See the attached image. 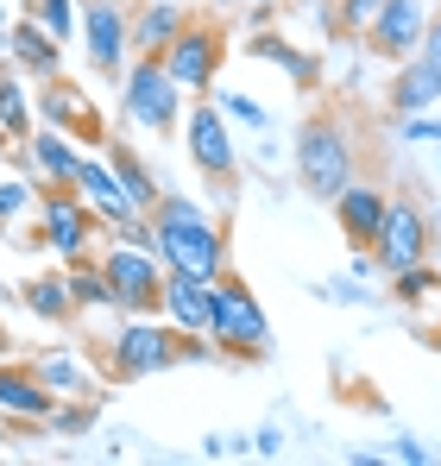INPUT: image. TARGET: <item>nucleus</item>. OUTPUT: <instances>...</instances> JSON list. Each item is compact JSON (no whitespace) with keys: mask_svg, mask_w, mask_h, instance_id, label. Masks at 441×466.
<instances>
[{"mask_svg":"<svg viewBox=\"0 0 441 466\" xmlns=\"http://www.w3.org/2000/svg\"><path fill=\"white\" fill-rule=\"evenodd\" d=\"M6 64L26 82H51V76H64V45L32 13H19V19H6Z\"/></svg>","mask_w":441,"mask_h":466,"instance_id":"obj_16","label":"nucleus"},{"mask_svg":"<svg viewBox=\"0 0 441 466\" xmlns=\"http://www.w3.org/2000/svg\"><path fill=\"white\" fill-rule=\"evenodd\" d=\"M19 303L38 315V321H51V328L76 321V303H70V284H64V271H32V278L19 284Z\"/></svg>","mask_w":441,"mask_h":466,"instance_id":"obj_25","label":"nucleus"},{"mask_svg":"<svg viewBox=\"0 0 441 466\" xmlns=\"http://www.w3.org/2000/svg\"><path fill=\"white\" fill-rule=\"evenodd\" d=\"M246 6H278V0H246Z\"/></svg>","mask_w":441,"mask_h":466,"instance_id":"obj_42","label":"nucleus"},{"mask_svg":"<svg viewBox=\"0 0 441 466\" xmlns=\"http://www.w3.org/2000/svg\"><path fill=\"white\" fill-rule=\"evenodd\" d=\"M32 215H38V183H32V177H6V183H0V233L13 239Z\"/></svg>","mask_w":441,"mask_h":466,"instance_id":"obj_29","label":"nucleus"},{"mask_svg":"<svg viewBox=\"0 0 441 466\" xmlns=\"http://www.w3.org/2000/svg\"><path fill=\"white\" fill-rule=\"evenodd\" d=\"M64 284H70L76 315L114 309V284H108V271H101V258H95V252H82V258H70V265H64Z\"/></svg>","mask_w":441,"mask_h":466,"instance_id":"obj_26","label":"nucleus"},{"mask_svg":"<svg viewBox=\"0 0 441 466\" xmlns=\"http://www.w3.org/2000/svg\"><path fill=\"white\" fill-rule=\"evenodd\" d=\"M385 202H391V189L385 183H366V177H354L347 189H334V228H341V239L354 246V252H372V239H378V228H385Z\"/></svg>","mask_w":441,"mask_h":466,"instance_id":"obj_14","label":"nucleus"},{"mask_svg":"<svg viewBox=\"0 0 441 466\" xmlns=\"http://www.w3.org/2000/svg\"><path fill=\"white\" fill-rule=\"evenodd\" d=\"M397 139H416V146H441V120H436V107H429V114H404V120H397Z\"/></svg>","mask_w":441,"mask_h":466,"instance_id":"obj_33","label":"nucleus"},{"mask_svg":"<svg viewBox=\"0 0 441 466\" xmlns=\"http://www.w3.org/2000/svg\"><path fill=\"white\" fill-rule=\"evenodd\" d=\"M95 416H101V390H95V397H57L51 416H45V429L64 435V441H82V435L95 429Z\"/></svg>","mask_w":441,"mask_h":466,"instance_id":"obj_28","label":"nucleus"},{"mask_svg":"<svg viewBox=\"0 0 441 466\" xmlns=\"http://www.w3.org/2000/svg\"><path fill=\"white\" fill-rule=\"evenodd\" d=\"M38 120H45V127H57V133H70L82 152L108 146V120H101V107H95L70 76L38 82Z\"/></svg>","mask_w":441,"mask_h":466,"instance_id":"obj_13","label":"nucleus"},{"mask_svg":"<svg viewBox=\"0 0 441 466\" xmlns=\"http://www.w3.org/2000/svg\"><path fill=\"white\" fill-rule=\"evenodd\" d=\"M127 13H133V51H146V57H158V51L196 19L190 0H133Z\"/></svg>","mask_w":441,"mask_h":466,"instance_id":"obj_21","label":"nucleus"},{"mask_svg":"<svg viewBox=\"0 0 441 466\" xmlns=\"http://www.w3.org/2000/svg\"><path fill=\"white\" fill-rule=\"evenodd\" d=\"M436 170H441V146H436Z\"/></svg>","mask_w":441,"mask_h":466,"instance_id":"obj_45","label":"nucleus"},{"mask_svg":"<svg viewBox=\"0 0 441 466\" xmlns=\"http://www.w3.org/2000/svg\"><path fill=\"white\" fill-rule=\"evenodd\" d=\"M436 271H441V246H436Z\"/></svg>","mask_w":441,"mask_h":466,"instance_id":"obj_44","label":"nucleus"},{"mask_svg":"<svg viewBox=\"0 0 441 466\" xmlns=\"http://www.w3.org/2000/svg\"><path fill=\"white\" fill-rule=\"evenodd\" d=\"M177 133H183V152L196 164V177L215 189L220 215H233V208H240V146H233V120L220 114L209 95H196Z\"/></svg>","mask_w":441,"mask_h":466,"instance_id":"obj_5","label":"nucleus"},{"mask_svg":"<svg viewBox=\"0 0 441 466\" xmlns=\"http://www.w3.org/2000/svg\"><path fill=\"white\" fill-rule=\"evenodd\" d=\"M146 215H151V252L164 258V271H196V278H220L227 271V228L196 196L164 189Z\"/></svg>","mask_w":441,"mask_h":466,"instance_id":"obj_1","label":"nucleus"},{"mask_svg":"<svg viewBox=\"0 0 441 466\" xmlns=\"http://www.w3.org/2000/svg\"><path fill=\"white\" fill-rule=\"evenodd\" d=\"M6 441H13V429H6V422H0V448H6Z\"/></svg>","mask_w":441,"mask_h":466,"instance_id":"obj_39","label":"nucleus"},{"mask_svg":"<svg viewBox=\"0 0 441 466\" xmlns=\"http://www.w3.org/2000/svg\"><path fill=\"white\" fill-rule=\"evenodd\" d=\"M76 6H82V0H76Z\"/></svg>","mask_w":441,"mask_h":466,"instance_id":"obj_48","label":"nucleus"},{"mask_svg":"<svg viewBox=\"0 0 441 466\" xmlns=\"http://www.w3.org/2000/svg\"><path fill=\"white\" fill-rule=\"evenodd\" d=\"M0 64H6V32H0Z\"/></svg>","mask_w":441,"mask_h":466,"instance_id":"obj_41","label":"nucleus"},{"mask_svg":"<svg viewBox=\"0 0 441 466\" xmlns=\"http://www.w3.org/2000/svg\"><path fill=\"white\" fill-rule=\"evenodd\" d=\"M416 57H429V64L441 70V6L429 13V32H423V45H416Z\"/></svg>","mask_w":441,"mask_h":466,"instance_id":"obj_36","label":"nucleus"},{"mask_svg":"<svg viewBox=\"0 0 441 466\" xmlns=\"http://www.w3.org/2000/svg\"><path fill=\"white\" fill-rule=\"evenodd\" d=\"M26 366L38 372V385L51 390V397H95V379H88V360H82L76 347H38V353H32Z\"/></svg>","mask_w":441,"mask_h":466,"instance_id":"obj_23","label":"nucleus"},{"mask_svg":"<svg viewBox=\"0 0 441 466\" xmlns=\"http://www.w3.org/2000/svg\"><path fill=\"white\" fill-rule=\"evenodd\" d=\"M423 258H436V221H429V208L416 202V196H391L385 202V228L372 239V271H410V265H423Z\"/></svg>","mask_w":441,"mask_h":466,"instance_id":"obj_7","label":"nucleus"},{"mask_svg":"<svg viewBox=\"0 0 441 466\" xmlns=\"http://www.w3.org/2000/svg\"><path fill=\"white\" fill-rule=\"evenodd\" d=\"M441 101V70L429 57H404L391 64V82H385V114L404 120V114H429Z\"/></svg>","mask_w":441,"mask_h":466,"instance_id":"obj_18","label":"nucleus"},{"mask_svg":"<svg viewBox=\"0 0 441 466\" xmlns=\"http://www.w3.org/2000/svg\"><path fill=\"white\" fill-rule=\"evenodd\" d=\"M209 101H215L220 114L233 120V127H252V133H272V114L252 101V95H233V88H209Z\"/></svg>","mask_w":441,"mask_h":466,"instance_id":"obj_31","label":"nucleus"},{"mask_svg":"<svg viewBox=\"0 0 441 466\" xmlns=\"http://www.w3.org/2000/svg\"><path fill=\"white\" fill-rule=\"evenodd\" d=\"M209 340H215L220 360H240V366L272 360V315L240 271L209 278Z\"/></svg>","mask_w":441,"mask_h":466,"instance_id":"obj_3","label":"nucleus"},{"mask_svg":"<svg viewBox=\"0 0 441 466\" xmlns=\"http://www.w3.org/2000/svg\"><path fill=\"white\" fill-rule=\"evenodd\" d=\"M0 32H6V6H0Z\"/></svg>","mask_w":441,"mask_h":466,"instance_id":"obj_43","label":"nucleus"},{"mask_svg":"<svg viewBox=\"0 0 441 466\" xmlns=\"http://www.w3.org/2000/svg\"><path fill=\"white\" fill-rule=\"evenodd\" d=\"M252 454L278 461V454H284V429H259V435H252Z\"/></svg>","mask_w":441,"mask_h":466,"instance_id":"obj_37","label":"nucleus"},{"mask_svg":"<svg viewBox=\"0 0 441 466\" xmlns=\"http://www.w3.org/2000/svg\"><path fill=\"white\" fill-rule=\"evenodd\" d=\"M51 390L38 385V372L26 366V360H0V422L19 435V429H45V416H51Z\"/></svg>","mask_w":441,"mask_h":466,"instance_id":"obj_15","label":"nucleus"},{"mask_svg":"<svg viewBox=\"0 0 441 466\" xmlns=\"http://www.w3.org/2000/svg\"><path fill=\"white\" fill-rule=\"evenodd\" d=\"M88 360L101 366L108 385H133V379H151V372L183 366V353H177V328H170V321H151V315H127L114 334L88 340Z\"/></svg>","mask_w":441,"mask_h":466,"instance_id":"obj_4","label":"nucleus"},{"mask_svg":"<svg viewBox=\"0 0 441 466\" xmlns=\"http://www.w3.org/2000/svg\"><path fill=\"white\" fill-rule=\"evenodd\" d=\"M378 6H385V0H341V6H334V25H341V32H366Z\"/></svg>","mask_w":441,"mask_h":466,"instance_id":"obj_34","label":"nucleus"},{"mask_svg":"<svg viewBox=\"0 0 441 466\" xmlns=\"http://www.w3.org/2000/svg\"><path fill=\"white\" fill-rule=\"evenodd\" d=\"M429 13H436V0H385L360 38L378 64H404V57H416V45L429 32Z\"/></svg>","mask_w":441,"mask_h":466,"instance_id":"obj_12","label":"nucleus"},{"mask_svg":"<svg viewBox=\"0 0 441 466\" xmlns=\"http://www.w3.org/2000/svg\"><path fill=\"white\" fill-rule=\"evenodd\" d=\"M26 157H32V183L45 189V183H57V189H76V170H82V146H76L70 133H57V127H32V139H26Z\"/></svg>","mask_w":441,"mask_h":466,"instance_id":"obj_19","label":"nucleus"},{"mask_svg":"<svg viewBox=\"0 0 441 466\" xmlns=\"http://www.w3.org/2000/svg\"><path fill=\"white\" fill-rule=\"evenodd\" d=\"M246 57L291 70V82L303 88V95H315V88H322V57H315V51H296L291 38H284V32H272V25H259V32L246 38Z\"/></svg>","mask_w":441,"mask_h":466,"instance_id":"obj_22","label":"nucleus"},{"mask_svg":"<svg viewBox=\"0 0 441 466\" xmlns=\"http://www.w3.org/2000/svg\"><path fill=\"white\" fill-rule=\"evenodd\" d=\"M0 127H6L13 146L32 139V95H26V76L13 64H0Z\"/></svg>","mask_w":441,"mask_h":466,"instance_id":"obj_27","label":"nucleus"},{"mask_svg":"<svg viewBox=\"0 0 441 466\" xmlns=\"http://www.w3.org/2000/svg\"><path fill=\"white\" fill-rule=\"evenodd\" d=\"M120 120L151 133V139H177V127H183V88L146 51H133L120 70Z\"/></svg>","mask_w":441,"mask_h":466,"instance_id":"obj_6","label":"nucleus"},{"mask_svg":"<svg viewBox=\"0 0 441 466\" xmlns=\"http://www.w3.org/2000/svg\"><path fill=\"white\" fill-rule=\"evenodd\" d=\"M158 315L183 334H209V278L196 271H164V297H158Z\"/></svg>","mask_w":441,"mask_h":466,"instance_id":"obj_20","label":"nucleus"},{"mask_svg":"<svg viewBox=\"0 0 441 466\" xmlns=\"http://www.w3.org/2000/svg\"><path fill=\"white\" fill-rule=\"evenodd\" d=\"M108 284H114V309L120 315H158V297H164V258L151 246H133V239H114V246H95Z\"/></svg>","mask_w":441,"mask_h":466,"instance_id":"obj_8","label":"nucleus"},{"mask_svg":"<svg viewBox=\"0 0 441 466\" xmlns=\"http://www.w3.org/2000/svg\"><path fill=\"white\" fill-rule=\"evenodd\" d=\"M19 13H32L57 45H70V38H76V0H19Z\"/></svg>","mask_w":441,"mask_h":466,"instance_id":"obj_30","label":"nucleus"},{"mask_svg":"<svg viewBox=\"0 0 441 466\" xmlns=\"http://www.w3.org/2000/svg\"><path fill=\"white\" fill-rule=\"evenodd\" d=\"M6 146H13V139H6V127H0V157H6Z\"/></svg>","mask_w":441,"mask_h":466,"instance_id":"obj_40","label":"nucleus"},{"mask_svg":"<svg viewBox=\"0 0 441 466\" xmlns=\"http://www.w3.org/2000/svg\"><path fill=\"white\" fill-rule=\"evenodd\" d=\"M82 57L101 82H120L133 57V13L114 0H82Z\"/></svg>","mask_w":441,"mask_h":466,"instance_id":"obj_11","label":"nucleus"},{"mask_svg":"<svg viewBox=\"0 0 441 466\" xmlns=\"http://www.w3.org/2000/svg\"><path fill=\"white\" fill-rule=\"evenodd\" d=\"M0 347H6V334H0Z\"/></svg>","mask_w":441,"mask_h":466,"instance_id":"obj_47","label":"nucleus"},{"mask_svg":"<svg viewBox=\"0 0 441 466\" xmlns=\"http://www.w3.org/2000/svg\"><path fill=\"white\" fill-rule=\"evenodd\" d=\"M38 233H45V252H57V258L70 265V258H82V252H95L101 215L82 202V189L45 183V189H38Z\"/></svg>","mask_w":441,"mask_h":466,"instance_id":"obj_10","label":"nucleus"},{"mask_svg":"<svg viewBox=\"0 0 441 466\" xmlns=\"http://www.w3.org/2000/svg\"><path fill=\"white\" fill-rule=\"evenodd\" d=\"M114 6H133V0H114Z\"/></svg>","mask_w":441,"mask_h":466,"instance_id":"obj_46","label":"nucleus"},{"mask_svg":"<svg viewBox=\"0 0 441 466\" xmlns=\"http://www.w3.org/2000/svg\"><path fill=\"white\" fill-rule=\"evenodd\" d=\"M158 64L170 70V82L183 88V95H209L220 76V64H227V25L220 19H190L164 51H158Z\"/></svg>","mask_w":441,"mask_h":466,"instance_id":"obj_9","label":"nucleus"},{"mask_svg":"<svg viewBox=\"0 0 441 466\" xmlns=\"http://www.w3.org/2000/svg\"><path fill=\"white\" fill-rule=\"evenodd\" d=\"M202 454L209 461H240L246 454V435H202Z\"/></svg>","mask_w":441,"mask_h":466,"instance_id":"obj_35","label":"nucleus"},{"mask_svg":"<svg viewBox=\"0 0 441 466\" xmlns=\"http://www.w3.org/2000/svg\"><path fill=\"white\" fill-rule=\"evenodd\" d=\"M322 297H328V303H372L360 284H322Z\"/></svg>","mask_w":441,"mask_h":466,"instance_id":"obj_38","label":"nucleus"},{"mask_svg":"<svg viewBox=\"0 0 441 466\" xmlns=\"http://www.w3.org/2000/svg\"><path fill=\"white\" fill-rule=\"evenodd\" d=\"M101 157L114 164V177H120V189H127V202H133L139 215H146L151 202L164 196V183L151 177V164H146V157H139V152H133L127 139H114V133H108V146H101Z\"/></svg>","mask_w":441,"mask_h":466,"instance_id":"obj_24","label":"nucleus"},{"mask_svg":"<svg viewBox=\"0 0 441 466\" xmlns=\"http://www.w3.org/2000/svg\"><path fill=\"white\" fill-rule=\"evenodd\" d=\"M391 461H410V466H436L441 461V448H429L423 435H391V448H385Z\"/></svg>","mask_w":441,"mask_h":466,"instance_id":"obj_32","label":"nucleus"},{"mask_svg":"<svg viewBox=\"0 0 441 466\" xmlns=\"http://www.w3.org/2000/svg\"><path fill=\"white\" fill-rule=\"evenodd\" d=\"M76 189H82V202L101 215V233H127V221L139 215L133 202H127V189H120V177H114V164L95 152H82V170H76Z\"/></svg>","mask_w":441,"mask_h":466,"instance_id":"obj_17","label":"nucleus"},{"mask_svg":"<svg viewBox=\"0 0 441 466\" xmlns=\"http://www.w3.org/2000/svg\"><path fill=\"white\" fill-rule=\"evenodd\" d=\"M360 170V146H354V120L341 107H315L296 127V189L309 202H334V189H347Z\"/></svg>","mask_w":441,"mask_h":466,"instance_id":"obj_2","label":"nucleus"}]
</instances>
